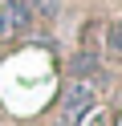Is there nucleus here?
<instances>
[{"instance_id":"1","label":"nucleus","mask_w":122,"mask_h":126,"mask_svg":"<svg viewBox=\"0 0 122 126\" xmlns=\"http://www.w3.org/2000/svg\"><path fill=\"white\" fill-rule=\"evenodd\" d=\"M89 106H94V85H89V81L69 85V90H65V106H61L65 126H77V122H81V114H86Z\"/></svg>"},{"instance_id":"3","label":"nucleus","mask_w":122,"mask_h":126,"mask_svg":"<svg viewBox=\"0 0 122 126\" xmlns=\"http://www.w3.org/2000/svg\"><path fill=\"white\" fill-rule=\"evenodd\" d=\"M106 45H110L114 53H122V20H114V25H110V33H106Z\"/></svg>"},{"instance_id":"2","label":"nucleus","mask_w":122,"mask_h":126,"mask_svg":"<svg viewBox=\"0 0 122 126\" xmlns=\"http://www.w3.org/2000/svg\"><path fill=\"white\" fill-rule=\"evenodd\" d=\"M33 25V0H4L0 4V33H24Z\"/></svg>"}]
</instances>
